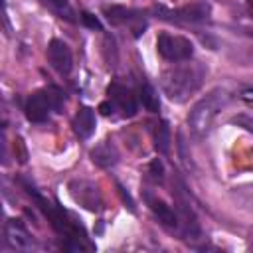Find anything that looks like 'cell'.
Wrapping results in <instances>:
<instances>
[{"mask_svg": "<svg viewBox=\"0 0 253 253\" xmlns=\"http://www.w3.org/2000/svg\"><path fill=\"white\" fill-rule=\"evenodd\" d=\"M26 192L34 198L36 206H38L40 211L47 217V221H49V225L55 229V233L61 235V237H65V239L69 241V243H67L69 249L91 247V245L87 243V233H85L83 225H81L67 210H63V208L57 206L55 202H49L47 198H43V196H42L34 186H30V184H26Z\"/></svg>", "mask_w": 253, "mask_h": 253, "instance_id": "cell-1", "label": "cell"}, {"mask_svg": "<svg viewBox=\"0 0 253 253\" xmlns=\"http://www.w3.org/2000/svg\"><path fill=\"white\" fill-rule=\"evenodd\" d=\"M206 69L200 63H184L170 67L162 73V91L174 103L188 101L204 83Z\"/></svg>", "mask_w": 253, "mask_h": 253, "instance_id": "cell-2", "label": "cell"}, {"mask_svg": "<svg viewBox=\"0 0 253 253\" xmlns=\"http://www.w3.org/2000/svg\"><path fill=\"white\" fill-rule=\"evenodd\" d=\"M229 101V93L223 89V87H215L211 91H208L190 111L188 115V126H190V132L196 136V138H202L210 132L215 117L219 115V111L227 105Z\"/></svg>", "mask_w": 253, "mask_h": 253, "instance_id": "cell-3", "label": "cell"}, {"mask_svg": "<svg viewBox=\"0 0 253 253\" xmlns=\"http://www.w3.org/2000/svg\"><path fill=\"white\" fill-rule=\"evenodd\" d=\"M65 103V95L61 89L49 85L36 93H32L26 101V117L32 123H45L51 113H57Z\"/></svg>", "mask_w": 253, "mask_h": 253, "instance_id": "cell-4", "label": "cell"}, {"mask_svg": "<svg viewBox=\"0 0 253 253\" xmlns=\"http://www.w3.org/2000/svg\"><path fill=\"white\" fill-rule=\"evenodd\" d=\"M156 51L166 61H188L194 55V43L184 36L162 32L156 38Z\"/></svg>", "mask_w": 253, "mask_h": 253, "instance_id": "cell-5", "label": "cell"}, {"mask_svg": "<svg viewBox=\"0 0 253 253\" xmlns=\"http://www.w3.org/2000/svg\"><path fill=\"white\" fill-rule=\"evenodd\" d=\"M69 192H71L73 200L89 211H99L103 208L99 188L95 184L87 182V180H71L69 182Z\"/></svg>", "mask_w": 253, "mask_h": 253, "instance_id": "cell-6", "label": "cell"}, {"mask_svg": "<svg viewBox=\"0 0 253 253\" xmlns=\"http://www.w3.org/2000/svg\"><path fill=\"white\" fill-rule=\"evenodd\" d=\"M107 20L113 26H130V30L134 32V36H140V32H144V24H134V22H144L138 10L126 8V6H105L103 8Z\"/></svg>", "mask_w": 253, "mask_h": 253, "instance_id": "cell-7", "label": "cell"}, {"mask_svg": "<svg viewBox=\"0 0 253 253\" xmlns=\"http://www.w3.org/2000/svg\"><path fill=\"white\" fill-rule=\"evenodd\" d=\"M107 95H109V101L115 105V109L121 111L123 117H134L136 115L138 101H136V95L128 87L119 85V83H111L107 89Z\"/></svg>", "mask_w": 253, "mask_h": 253, "instance_id": "cell-8", "label": "cell"}, {"mask_svg": "<svg viewBox=\"0 0 253 253\" xmlns=\"http://www.w3.org/2000/svg\"><path fill=\"white\" fill-rule=\"evenodd\" d=\"M47 61L59 75H69L73 69V55L63 40H51L47 43Z\"/></svg>", "mask_w": 253, "mask_h": 253, "instance_id": "cell-9", "label": "cell"}, {"mask_svg": "<svg viewBox=\"0 0 253 253\" xmlns=\"http://www.w3.org/2000/svg\"><path fill=\"white\" fill-rule=\"evenodd\" d=\"M73 132L81 138V140H89L95 134L97 128V119H95V111L91 107H79V111L73 117Z\"/></svg>", "mask_w": 253, "mask_h": 253, "instance_id": "cell-10", "label": "cell"}, {"mask_svg": "<svg viewBox=\"0 0 253 253\" xmlns=\"http://www.w3.org/2000/svg\"><path fill=\"white\" fill-rule=\"evenodd\" d=\"M144 202H146V206H148L150 211L158 217V221H160L162 225H166V227H176V225H178V215H176V211H174L164 200L156 198V196L150 194V192H144Z\"/></svg>", "mask_w": 253, "mask_h": 253, "instance_id": "cell-11", "label": "cell"}, {"mask_svg": "<svg viewBox=\"0 0 253 253\" xmlns=\"http://www.w3.org/2000/svg\"><path fill=\"white\" fill-rule=\"evenodd\" d=\"M176 20H182V22H204L210 18L211 14V8L208 2H196V4H188L176 12H172Z\"/></svg>", "mask_w": 253, "mask_h": 253, "instance_id": "cell-12", "label": "cell"}, {"mask_svg": "<svg viewBox=\"0 0 253 253\" xmlns=\"http://www.w3.org/2000/svg\"><path fill=\"white\" fill-rule=\"evenodd\" d=\"M91 160L101 168H111L119 162V150L111 140H105L91 150Z\"/></svg>", "mask_w": 253, "mask_h": 253, "instance_id": "cell-13", "label": "cell"}, {"mask_svg": "<svg viewBox=\"0 0 253 253\" xmlns=\"http://www.w3.org/2000/svg\"><path fill=\"white\" fill-rule=\"evenodd\" d=\"M8 237L16 247H30L32 245V237L28 233V229L22 225L20 219H10L8 223Z\"/></svg>", "mask_w": 253, "mask_h": 253, "instance_id": "cell-14", "label": "cell"}, {"mask_svg": "<svg viewBox=\"0 0 253 253\" xmlns=\"http://www.w3.org/2000/svg\"><path fill=\"white\" fill-rule=\"evenodd\" d=\"M138 99L142 103V107L150 113H158L160 111V97L156 95L154 87L150 83H142L140 85V91H138Z\"/></svg>", "mask_w": 253, "mask_h": 253, "instance_id": "cell-15", "label": "cell"}, {"mask_svg": "<svg viewBox=\"0 0 253 253\" xmlns=\"http://www.w3.org/2000/svg\"><path fill=\"white\" fill-rule=\"evenodd\" d=\"M42 4H45L53 14H57L59 18L67 20V22H77L75 18V10L69 4V0H40Z\"/></svg>", "mask_w": 253, "mask_h": 253, "instance_id": "cell-16", "label": "cell"}, {"mask_svg": "<svg viewBox=\"0 0 253 253\" xmlns=\"http://www.w3.org/2000/svg\"><path fill=\"white\" fill-rule=\"evenodd\" d=\"M170 126L166 121H160L154 128V148L160 152V154H168L170 150Z\"/></svg>", "mask_w": 253, "mask_h": 253, "instance_id": "cell-17", "label": "cell"}, {"mask_svg": "<svg viewBox=\"0 0 253 253\" xmlns=\"http://www.w3.org/2000/svg\"><path fill=\"white\" fill-rule=\"evenodd\" d=\"M148 172H150V178H152L154 182H162V180H164V166H162V162H160L158 158L150 162Z\"/></svg>", "mask_w": 253, "mask_h": 253, "instance_id": "cell-18", "label": "cell"}, {"mask_svg": "<svg viewBox=\"0 0 253 253\" xmlns=\"http://www.w3.org/2000/svg\"><path fill=\"white\" fill-rule=\"evenodd\" d=\"M81 22L87 26V28H91V30H103V26H101V22H99V18L97 16H93V14H89V12H81Z\"/></svg>", "mask_w": 253, "mask_h": 253, "instance_id": "cell-19", "label": "cell"}, {"mask_svg": "<svg viewBox=\"0 0 253 253\" xmlns=\"http://www.w3.org/2000/svg\"><path fill=\"white\" fill-rule=\"evenodd\" d=\"M99 111H101V115H105V117H115V115H117V109H115V105H113L111 101H103V103L99 105Z\"/></svg>", "mask_w": 253, "mask_h": 253, "instance_id": "cell-20", "label": "cell"}, {"mask_svg": "<svg viewBox=\"0 0 253 253\" xmlns=\"http://www.w3.org/2000/svg\"><path fill=\"white\" fill-rule=\"evenodd\" d=\"M16 146L20 148V158H18V160L24 164V162H26V158H28V154H26V148H24V140H22V138H18V140H16Z\"/></svg>", "mask_w": 253, "mask_h": 253, "instance_id": "cell-21", "label": "cell"}, {"mask_svg": "<svg viewBox=\"0 0 253 253\" xmlns=\"http://www.w3.org/2000/svg\"><path fill=\"white\" fill-rule=\"evenodd\" d=\"M0 20L8 26V20H6V0H0Z\"/></svg>", "mask_w": 253, "mask_h": 253, "instance_id": "cell-22", "label": "cell"}, {"mask_svg": "<svg viewBox=\"0 0 253 253\" xmlns=\"http://www.w3.org/2000/svg\"><path fill=\"white\" fill-rule=\"evenodd\" d=\"M0 130H2V121H0Z\"/></svg>", "mask_w": 253, "mask_h": 253, "instance_id": "cell-23", "label": "cell"}]
</instances>
